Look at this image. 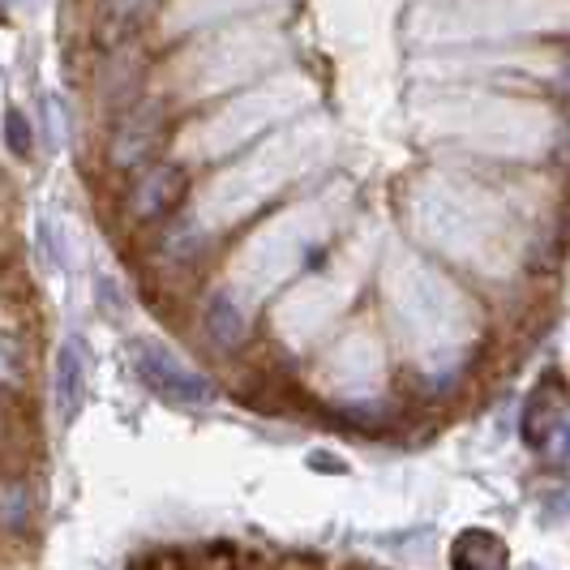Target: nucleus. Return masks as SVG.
<instances>
[{"instance_id":"nucleus-1","label":"nucleus","mask_w":570,"mask_h":570,"mask_svg":"<svg viewBox=\"0 0 570 570\" xmlns=\"http://www.w3.org/2000/svg\"><path fill=\"white\" fill-rule=\"evenodd\" d=\"M134 370L142 373V382L164 395L176 407H202V403L215 400V386L210 377L198 373L180 352H171L168 343L159 340H138L134 343Z\"/></svg>"},{"instance_id":"nucleus-2","label":"nucleus","mask_w":570,"mask_h":570,"mask_svg":"<svg viewBox=\"0 0 570 570\" xmlns=\"http://www.w3.org/2000/svg\"><path fill=\"white\" fill-rule=\"evenodd\" d=\"M523 438L532 451H541L549 459L567 455V391L558 377L537 386V395L523 412Z\"/></svg>"},{"instance_id":"nucleus-3","label":"nucleus","mask_w":570,"mask_h":570,"mask_svg":"<svg viewBox=\"0 0 570 570\" xmlns=\"http://www.w3.org/2000/svg\"><path fill=\"white\" fill-rule=\"evenodd\" d=\"M52 400H57V421L73 425L86 407V356L82 343H60L57 365H52Z\"/></svg>"},{"instance_id":"nucleus-4","label":"nucleus","mask_w":570,"mask_h":570,"mask_svg":"<svg viewBox=\"0 0 570 570\" xmlns=\"http://www.w3.org/2000/svg\"><path fill=\"white\" fill-rule=\"evenodd\" d=\"M185 189H189V180H185V171L176 168V164H155L138 180V189H134V215L138 219H159V215H168L171 206L185 198Z\"/></svg>"},{"instance_id":"nucleus-5","label":"nucleus","mask_w":570,"mask_h":570,"mask_svg":"<svg viewBox=\"0 0 570 570\" xmlns=\"http://www.w3.org/2000/svg\"><path fill=\"white\" fill-rule=\"evenodd\" d=\"M202 331L219 347H240L249 335V314L232 292H210V301L202 305Z\"/></svg>"},{"instance_id":"nucleus-6","label":"nucleus","mask_w":570,"mask_h":570,"mask_svg":"<svg viewBox=\"0 0 570 570\" xmlns=\"http://www.w3.org/2000/svg\"><path fill=\"white\" fill-rule=\"evenodd\" d=\"M451 567L455 570H507L511 558H507V544L498 532L489 528H468L459 532L455 544H451Z\"/></svg>"},{"instance_id":"nucleus-7","label":"nucleus","mask_w":570,"mask_h":570,"mask_svg":"<svg viewBox=\"0 0 570 570\" xmlns=\"http://www.w3.org/2000/svg\"><path fill=\"white\" fill-rule=\"evenodd\" d=\"M159 142V116L155 112H134L129 116V125L116 134L112 142V159L120 168H134V164H142L146 155L155 150Z\"/></svg>"},{"instance_id":"nucleus-8","label":"nucleus","mask_w":570,"mask_h":570,"mask_svg":"<svg viewBox=\"0 0 570 570\" xmlns=\"http://www.w3.org/2000/svg\"><path fill=\"white\" fill-rule=\"evenodd\" d=\"M95 296H99V309L116 322V317H120V292H116V284L108 279V275H99V279H95Z\"/></svg>"},{"instance_id":"nucleus-9","label":"nucleus","mask_w":570,"mask_h":570,"mask_svg":"<svg viewBox=\"0 0 570 570\" xmlns=\"http://www.w3.org/2000/svg\"><path fill=\"white\" fill-rule=\"evenodd\" d=\"M4 129H9V146H13V155H27V150H30V129L22 125V112L4 116Z\"/></svg>"},{"instance_id":"nucleus-10","label":"nucleus","mask_w":570,"mask_h":570,"mask_svg":"<svg viewBox=\"0 0 570 570\" xmlns=\"http://www.w3.org/2000/svg\"><path fill=\"white\" fill-rule=\"evenodd\" d=\"M528 570H537V567H528Z\"/></svg>"}]
</instances>
